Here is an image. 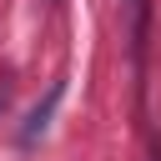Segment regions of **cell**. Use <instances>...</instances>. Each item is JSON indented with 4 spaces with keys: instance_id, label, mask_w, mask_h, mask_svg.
Returning a JSON list of instances; mask_svg holds the SVG:
<instances>
[{
    "instance_id": "cell-1",
    "label": "cell",
    "mask_w": 161,
    "mask_h": 161,
    "mask_svg": "<svg viewBox=\"0 0 161 161\" xmlns=\"http://www.w3.org/2000/svg\"><path fill=\"white\" fill-rule=\"evenodd\" d=\"M126 10V40H131V65L136 75L146 70V40H151V0H121Z\"/></svg>"
},
{
    "instance_id": "cell-2",
    "label": "cell",
    "mask_w": 161,
    "mask_h": 161,
    "mask_svg": "<svg viewBox=\"0 0 161 161\" xmlns=\"http://www.w3.org/2000/svg\"><path fill=\"white\" fill-rule=\"evenodd\" d=\"M60 96H65V86L55 80V86L45 91V101H40V106H35L30 116H25V131H20L25 141H40V136H45V126H50V116H55V106H60Z\"/></svg>"
}]
</instances>
